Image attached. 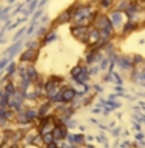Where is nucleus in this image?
<instances>
[{
  "label": "nucleus",
  "instance_id": "1",
  "mask_svg": "<svg viewBox=\"0 0 145 148\" xmlns=\"http://www.w3.org/2000/svg\"><path fill=\"white\" fill-rule=\"evenodd\" d=\"M88 31H90V26H79V25H71L69 28V32L76 40L82 42L83 45H87L88 40Z\"/></svg>",
  "mask_w": 145,
  "mask_h": 148
},
{
  "label": "nucleus",
  "instance_id": "2",
  "mask_svg": "<svg viewBox=\"0 0 145 148\" xmlns=\"http://www.w3.org/2000/svg\"><path fill=\"white\" fill-rule=\"evenodd\" d=\"M108 17L111 23H113V26L116 28V31L119 32V29L122 28V25L125 22H127V16H125L124 11H118V9H111V11L108 12Z\"/></svg>",
  "mask_w": 145,
  "mask_h": 148
},
{
  "label": "nucleus",
  "instance_id": "3",
  "mask_svg": "<svg viewBox=\"0 0 145 148\" xmlns=\"http://www.w3.org/2000/svg\"><path fill=\"white\" fill-rule=\"evenodd\" d=\"M71 12H69V9H63L62 12H59L57 16H56V18H53L51 20V28H59V26H62V25H69L71 23Z\"/></svg>",
  "mask_w": 145,
  "mask_h": 148
},
{
  "label": "nucleus",
  "instance_id": "4",
  "mask_svg": "<svg viewBox=\"0 0 145 148\" xmlns=\"http://www.w3.org/2000/svg\"><path fill=\"white\" fill-rule=\"evenodd\" d=\"M139 29H141V22H137V20H128V18H127V22L122 25V28L119 29V32H120V36L128 37V36L134 34V32L139 31Z\"/></svg>",
  "mask_w": 145,
  "mask_h": 148
},
{
  "label": "nucleus",
  "instance_id": "5",
  "mask_svg": "<svg viewBox=\"0 0 145 148\" xmlns=\"http://www.w3.org/2000/svg\"><path fill=\"white\" fill-rule=\"evenodd\" d=\"M37 57H39V49H36V48H26V49H23V53L20 54V57H19V60H20V63H26V65H30V63H34Z\"/></svg>",
  "mask_w": 145,
  "mask_h": 148
},
{
  "label": "nucleus",
  "instance_id": "6",
  "mask_svg": "<svg viewBox=\"0 0 145 148\" xmlns=\"http://www.w3.org/2000/svg\"><path fill=\"white\" fill-rule=\"evenodd\" d=\"M108 25H111V20H110V17H108V14L107 12H97L96 14V17H94V20H93V26L97 28V29H105Z\"/></svg>",
  "mask_w": 145,
  "mask_h": 148
},
{
  "label": "nucleus",
  "instance_id": "7",
  "mask_svg": "<svg viewBox=\"0 0 145 148\" xmlns=\"http://www.w3.org/2000/svg\"><path fill=\"white\" fill-rule=\"evenodd\" d=\"M60 94H62V102L63 103H71V102L76 99L77 91L69 85H62V88H60Z\"/></svg>",
  "mask_w": 145,
  "mask_h": 148
},
{
  "label": "nucleus",
  "instance_id": "8",
  "mask_svg": "<svg viewBox=\"0 0 145 148\" xmlns=\"http://www.w3.org/2000/svg\"><path fill=\"white\" fill-rule=\"evenodd\" d=\"M100 40V29H97L94 26H90V31H88V40H87V48L90 46H96Z\"/></svg>",
  "mask_w": 145,
  "mask_h": 148
},
{
  "label": "nucleus",
  "instance_id": "9",
  "mask_svg": "<svg viewBox=\"0 0 145 148\" xmlns=\"http://www.w3.org/2000/svg\"><path fill=\"white\" fill-rule=\"evenodd\" d=\"M53 137H54L56 142H59V140H67V137H68V127H67L65 123L54 127V130H53Z\"/></svg>",
  "mask_w": 145,
  "mask_h": 148
},
{
  "label": "nucleus",
  "instance_id": "10",
  "mask_svg": "<svg viewBox=\"0 0 145 148\" xmlns=\"http://www.w3.org/2000/svg\"><path fill=\"white\" fill-rule=\"evenodd\" d=\"M114 5H116V0H97L96 6L100 12H107L108 14L111 9H114Z\"/></svg>",
  "mask_w": 145,
  "mask_h": 148
},
{
  "label": "nucleus",
  "instance_id": "11",
  "mask_svg": "<svg viewBox=\"0 0 145 148\" xmlns=\"http://www.w3.org/2000/svg\"><path fill=\"white\" fill-rule=\"evenodd\" d=\"M130 3H131V0H116V5H114V9H118V11H125Z\"/></svg>",
  "mask_w": 145,
  "mask_h": 148
},
{
  "label": "nucleus",
  "instance_id": "12",
  "mask_svg": "<svg viewBox=\"0 0 145 148\" xmlns=\"http://www.w3.org/2000/svg\"><path fill=\"white\" fill-rule=\"evenodd\" d=\"M6 2H8L9 5H12V3H16V0H6Z\"/></svg>",
  "mask_w": 145,
  "mask_h": 148
},
{
  "label": "nucleus",
  "instance_id": "13",
  "mask_svg": "<svg viewBox=\"0 0 145 148\" xmlns=\"http://www.w3.org/2000/svg\"><path fill=\"white\" fill-rule=\"evenodd\" d=\"M88 3H94V5H96V3H97V0H88Z\"/></svg>",
  "mask_w": 145,
  "mask_h": 148
}]
</instances>
